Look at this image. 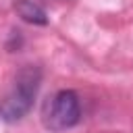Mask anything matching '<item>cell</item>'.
<instances>
[{
	"label": "cell",
	"instance_id": "6da1fadb",
	"mask_svg": "<svg viewBox=\"0 0 133 133\" xmlns=\"http://www.w3.org/2000/svg\"><path fill=\"white\" fill-rule=\"evenodd\" d=\"M39 81H42V71L37 66L33 64L23 66L17 73L8 94L0 100V118L6 123L21 121L33 106V100L39 89Z\"/></svg>",
	"mask_w": 133,
	"mask_h": 133
},
{
	"label": "cell",
	"instance_id": "7a4b0ae2",
	"mask_svg": "<svg viewBox=\"0 0 133 133\" xmlns=\"http://www.w3.org/2000/svg\"><path fill=\"white\" fill-rule=\"evenodd\" d=\"M44 125L50 131H64L79 123L81 118V102L73 89L56 91L44 106Z\"/></svg>",
	"mask_w": 133,
	"mask_h": 133
},
{
	"label": "cell",
	"instance_id": "3957f363",
	"mask_svg": "<svg viewBox=\"0 0 133 133\" xmlns=\"http://www.w3.org/2000/svg\"><path fill=\"white\" fill-rule=\"evenodd\" d=\"M15 8L19 12V17L27 23H33V25H46L48 23L46 10L42 6H37L33 0H15Z\"/></svg>",
	"mask_w": 133,
	"mask_h": 133
}]
</instances>
